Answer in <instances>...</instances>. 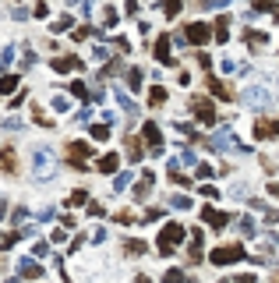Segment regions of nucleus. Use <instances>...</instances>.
I'll return each instance as SVG.
<instances>
[{
    "label": "nucleus",
    "mask_w": 279,
    "mask_h": 283,
    "mask_svg": "<svg viewBox=\"0 0 279 283\" xmlns=\"http://www.w3.org/2000/svg\"><path fill=\"white\" fill-rule=\"evenodd\" d=\"M180 241H184V227H180V223H166L163 234H159V251H163V255H170L173 244H180Z\"/></svg>",
    "instance_id": "1"
},
{
    "label": "nucleus",
    "mask_w": 279,
    "mask_h": 283,
    "mask_svg": "<svg viewBox=\"0 0 279 283\" xmlns=\"http://www.w3.org/2000/svg\"><path fill=\"white\" fill-rule=\"evenodd\" d=\"M191 110H195V117H198L201 124H216V110H212V103H209V99L191 96Z\"/></svg>",
    "instance_id": "2"
},
{
    "label": "nucleus",
    "mask_w": 279,
    "mask_h": 283,
    "mask_svg": "<svg viewBox=\"0 0 279 283\" xmlns=\"http://www.w3.org/2000/svg\"><path fill=\"white\" fill-rule=\"evenodd\" d=\"M240 255H244L240 244H226V248H216V251H212V262H216V265H230V262H237Z\"/></svg>",
    "instance_id": "3"
},
{
    "label": "nucleus",
    "mask_w": 279,
    "mask_h": 283,
    "mask_svg": "<svg viewBox=\"0 0 279 283\" xmlns=\"http://www.w3.org/2000/svg\"><path fill=\"white\" fill-rule=\"evenodd\" d=\"M201 219L209 223L212 230H223L226 223H230V216H226V213H219V209H212V205H205V209H201Z\"/></svg>",
    "instance_id": "4"
},
{
    "label": "nucleus",
    "mask_w": 279,
    "mask_h": 283,
    "mask_svg": "<svg viewBox=\"0 0 279 283\" xmlns=\"http://www.w3.org/2000/svg\"><path fill=\"white\" fill-rule=\"evenodd\" d=\"M187 39H191V43H198V46H205V43L212 39V32H209V25H201V22H195V25L187 28Z\"/></svg>",
    "instance_id": "5"
},
{
    "label": "nucleus",
    "mask_w": 279,
    "mask_h": 283,
    "mask_svg": "<svg viewBox=\"0 0 279 283\" xmlns=\"http://www.w3.org/2000/svg\"><path fill=\"white\" fill-rule=\"evenodd\" d=\"M50 67L64 74V71H75V67H81V61H78V57H57V61H53Z\"/></svg>",
    "instance_id": "6"
},
{
    "label": "nucleus",
    "mask_w": 279,
    "mask_h": 283,
    "mask_svg": "<svg viewBox=\"0 0 279 283\" xmlns=\"http://www.w3.org/2000/svg\"><path fill=\"white\" fill-rule=\"evenodd\" d=\"M269 135H279V124H276V121H258L255 138H269Z\"/></svg>",
    "instance_id": "7"
},
{
    "label": "nucleus",
    "mask_w": 279,
    "mask_h": 283,
    "mask_svg": "<svg viewBox=\"0 0 279 283\" xmlns=\"http://www.w3.org/2000/svg\"><path fill=\"white\" fill-rule=\"evenodd\" d=\"M156 57H159L163 64H173V57H170V39H166V36L156 43Z\"/></svg>",
    "instance_id": "8"
},
{
    "label": "nucleus",
    "mask_w": 279,
    "mask_h": 283,
    "mask_svg": "<svg viewBox=\"0 0 279 283\" xmlns=\"http://www.w3.org/2000/svg\"><path fill=\"white\" fill-rule=\"evenodd\" d=\"M141 135H145V142H152V145H159V142H163V131H159V124H145V131H141Z\"/></svg>",
    "instance_id": "9"
},
{
    "label": "nucleus",
    "mask_w": 279,
    "mask_h": 283,
    "mask_svg": "<svg viewBox=\"0 0 279 283\" xmlns=\"http://www.w3.org/2000/svg\"><path fill=\"white\" fill-rule=\"evenodd\" d=\"M117 163H120V159H117V152H106V156L99 159V170H102V174H113V170H117Z\"/></svg>",
    "instance_id": "10"
},
{
    "label": "nucleus",
    "mask_w": 279,
    "mask_h": 283,
    "mask_svg": "<svg viewBox=\"0 0 279 283\" xmlns=\"http://www.w3.org/2000/svg\"><path fill=\"white\" fill-rule=\"evenodd\" d=\"M89 152H92V149H89V142H75V145H71V156H75V159H85Z\"/></svg>",
    "instance_id": "11"
},
{
    "label": "nucleus",
    "mask_w": 279,
    "mask_h": 283,
    "mask_svg": "<svg viewBox=\"0 0 279 283\" xmlns=\"http://www.w3.org/2000/svg\"><path fill=\"white\" fill-rule=\"evenodd\" d=\"M163 14L166 18H177L180 14V0H163Z\"/></svg>",
    "instance_id": "12"
},
{
    "label": "nucleus",
    "mask_w": 279,
    "mask_h": 283,
    "mask_svg": "<svg viewBox=\"0 0 279 283\" xmlns=\"http://www.w3.org/2000/svg\"><path fill=\"white\" fill-rule=\"evenodd\" d=\"M209 88H212V96H219V99H230V88H223V82L209 78Z\"/></svg>",
    "instance_id": "13"
},
{
    "label": "nucleus",
    "mask_w": 279,
    "mask_h": 283,
    "mask_svg": "<svg viewBox=\"0 0 279 283\" xmlns=\"http://www.w3.org/2000/svg\"><path fill=\"white\" fill-rule=\"evenodd\" d=\"M149 103H152V107H163V103H166V88H163V85H156V88H152V99H149Z\"/></svg>",
    "instance_id": "14"
},
{
    "label": "nucleus",
    "mask_w": 279,
    "mask_h": 283,
    "mask_svg": "<svg viewBox=\"0 0 279 283\" xmlns=\"http://www.w3.org/2000/svg\"><path fill=\"white\" fill-rule=\"evenodd\" d=\"M149 188H152V174H145V177H141V184L135 188V195H138V198H145V195H149Z\"/></svg>",
    "instance_id": "15"
},
{
    "label": "nucleus",
    "mask_w": 279,
    "mask_h": 283,
    "mask_svg": "<svg viewBox=\"0 0 279 283\" xmlns=\"http://www.w3.org/2000/svg\"><path fill=\"white\" fill-rule=\"evenodd\" d=\"M127 156H131V159H141V145H138V138H127Z\"/></svg>",
    "instance_id": "16"
},
{
    "label": "nucleus",
    "mask_w": 279,
    "mask_h": 283,
    "mask_svg": "<svg viewBox=\"0 0 279 283\" xmlns=\"http://www.w3.org/2000/svg\"><path fill=\"white\" fill-rule=\"evenodd\" d=\"M0 167H4L7 174L14 170V152H11V149H7V152H0Z\"/></svg>",
    "instance_id": "17"
},
{
    "label": "nucleus",
    "mask_w": 279,
    "mask_h": 283,
    "mask_svg": "<svg viewBox=\"0 0 279 283\" xmlns=\"http://www.w3.org/2000/svg\"><path fill=\"white\" fill-rule=\"evenodd\" d=\"M92 138H110V128L106 124H96L92 128Z\"/></svg>",
    "instance_id": "18"
},
{
    "label": "nucleus",
    "mask_w": 279,
    "mask_h": 283,
    "mask_svg": "<svg viewBox=\"0 0 279 283\" xmlns=\"http://www.w3.org/2000/svg\"><path fill=\"white\" fill-rule=\"evenodd\" d=\"M247 43H251V46H261V43H265V32H247Z\"/></svg>",
    "instance_id": "19"
},
{
    "label": "nucleus",
    "mask_w": 279,
    "mask_h": 283,
    "mask_svg": "<svg viewBox=\"0 0 279 283\" xmlns=\"http://www.w3.org/2000/svg\"><path fill=\"white\" fill-rule=\"evenodd\" d=\"M127 82H131V88H138V82H141V71L135 67V71H127Z\"/></svg>",
    "instance_id": "20"
},
{
    "label": "nucleus",
    "mask_w": 279,
    "mask_h": 283,
    "mask_svg": "<svg viewBox=\"0 0 279 283\" xmlns=\"http://www.w3.org/2000/svg\"><path fill=\"white\" fill-rule=\"evenodd\" d=\"M21 273H25V276H39V265H32V262H21Z\"/></svg>",
    "instance_id": "21"
},
{
    "label": "nucleus",
    "mask_w": 279,
    "mask_h": 283,
    "mask_svg": "<svg viewBox=\"0 0 279 283\" xmlns=\"http://www.w3.org/2000/svg\"><path fill=\"white\" fill-rule=\"evenodd\" d=\"M14 85H18V78H4L0 82V92H14Z\"/></svg>",
    "instance_id": "22"
},
{
    "label": "nucleus",
    "mask_w": 279,
    "mask_h": 283,
    "mask_svg": "<svg viewBox=\"0 0 279 283\" xmlns=\"http://www.w3.org/2000/svg\"><path fill=\"white\" fill-rule=\"evenodd\" d=\"M279 0H258V11H276Z\"/></svg>",
    "instance_id": "23"
},
{
    "label": "nucleus",
    "mask_w": 279,
    "mask_h": 283,
    "mask_svg": "<svg viewBox=\"0 0 279 283\" xmlns=\"http://www.w3.org/2000/svg\"><path fill=\"white\" fill-rule=\"evenodd\" d=\"M127 251H131V255H141L145 244H141V241H127Z\"/></svg>",
    "instance_id": "24"
},
{
    "label": "nucleus",
    "mask_w": 279,
    "mask_h": 283,
    "mask_svg": "<svg viewBox=\"0 0 279 283\" xmlns=\"http://www.w3.org/2000/svg\"><path fill=\"white\" fill-rule=\"evenodd\" d=\"M71 92H75L78 99H85V96H89V92H85V85H81V82H75V85H71Z\"/></svg>",
    "instance_id": "25"
},
{
    "label": "nucleus",
    "mask_w": 279,
    "mask_h": 283,
    "mask_svg": "<svg viewBox=\"0 0 279 283\" xmlns=\"http://www.w3.org/2000/svg\"><path fill=\"white\" fill-rule=\"evenodd\" d=\"M166 283H184V273H177V269L166 273Z\"/></svg>",
    "instance_id": "26"
},
{
    "label": "nucleus",
    "mask_w": 279,
    "mask_h": 283,
    "mask_svg": "<svg viewBox=\"0 0 279 283\" xmlns=\"http://www.w3.org/2000/svg\"><path fill=\"white\" fill-rule=\"evenodd\" d=\"M85 198H89V195H85V191H75V195H71V205H81Z\"/></svg>",
    "instance_id": "27"
},
{
    "label": "nucleus",
    "mask_w": 279,
    "mask_h": 283,
    "mask_svg": "<svg viewBox=\"0 0 279 283\" xmlns=\"http://www.w3.org/2000/svg\"><path fill=\"white\" fill-rule=\"evenodd\" d=\"M201 7H216V4H223V0H198Z\"/></svg>",
    "instance_id": "28"
},
{
    "label": "nucleus",
    "mask_w": 279,
    "mask_h": 283,
    "mask_svg": "<svg viewBox=\"0 0 279 283\" xmlns=\"http://www.w3.org/2000/svg\"><path fill=\"white\" fill-rule=\"evenodd\" d=\"M237 283H255V276H240V280H237Z\"/></svg>",
    "instance_id": "29"
},
{
    "label": "nucleus",
    "mask_w": 279,
    "mask_h": 283,
    "mask_svg": "<svg viewBox=\"0 0 279 283\" xmlns=\"http://www.w3.org/2000/svg\"><path fill=\"white\" fill-rule=\"evenodd\" d=\"M138 283H152V280H149V276H138Z\"/></svg>",
    "instance_id": "30"
},
{
    "label": "nucleus",
    "mask_w": 279,
    "mask_h": 283,
    "mask_svg": "<svg viewBox=\"0 0 279 283\" xmlns=\"http://www.w3.org/2000/svg\"><path fill=\"white\" fill-rule=\"evenodd\" d=\"M71 4H78V0H71Z\"/></svg>",
    "instance_id": "31"
},
{
    "label": "nucleus",
    "mask_w": 279,
    "mask_h": 283,
    "mask_svg": "<svg viewBox=\"0 0 279 283\" xmlns=\"http://www.w3.org/2000/svg\"><path fill=\"white\" fill-rule=\"evenodd\" d=\"M223 4H226V0H223Z\"/></svg>",
    "instance_id": "32"
}]
</instances>
